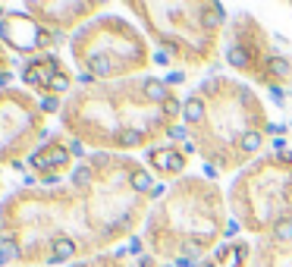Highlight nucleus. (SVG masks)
<instances>
[{
	"label": "nucleus",
	"instance_id": "423d86ee",
	"mask_svg": "<svg viewBox=\"0 0 292 267\" xmlns=\"http://www.w3.org/2000/svg\"><path fill=\"white\" fill-rule=\"evenodd\" d=\"M229 63H233V66H245L248 63V54H245L242 47H229Z\"/></svg>",
	"mask_w": 292,
	"mask_h": 267
},
{
	"label": "nucleus",
	"instance_id": "1a4fd4ad",
	"mask_svg": "<svg viewBox=\"0 0 292 267\" xmlns=\"http://www.w3.org/2000/svg\"><path fill=\"white\" fill-rule=\"evenodd\" d=\"M270 70L277 73V76H286V73H289V63H286L283 57H273V60H270Z\"/></svg>",
	"mask_w": 292,
	"mask_h": 267
},
{
	"label": "nucleus",
	"instance_id": "6e6552de",
	"mask_svg": "<svg viewBox=\"0 0 292 267\" xmlns=\"http://www.w3.org/2000/svg\"><path fill=\"white\" fill-rule=\"evenodd\" d=\"M160 110H164L167 116H176V114H179V110H182V107H179V101H176V98H167L164 104H160Z\"/></svg>",
	"mask_w": 292,
	"mask_h": 267
},
{
	"label": "nucleus",
	"instance_id": "0eeeda50",
	"mask_svg": "<svg viewBox=\"0 0 292 267\" xmlns=\"http://www.w3.org/2000/svg\"><path fill=\"white\" fill-rule=\"evenodd\" d=\"M242 148H245V151H255V148H261V135H257V132H248L245 139H242Z\"/></svg>",
	"mask_w": 292,
	"mask_h": 267
},
{
	"label": "nucleus",
	"instance_id": "9b49d317",
	"mask_svg": "<svg viewBox=\"0 0 292 267\" xmlns=\"http://www.w3.org/2000/svg\"><path fill=\"white\" fill-rule=\"evenodd\" d=\"M119 142H123V145H139L142 135L139 132H123V135H119Z\"/></svg>",
	"mask_w": 292,
	"mask_h": 267
},
{
	"label": "nucleus",
	"instance_id": "f8f14e48",
	"mask_svg": "<svg viewBox=\"0 0 292 267\" xmlns=\"http://www.w3.org/2000/svg\"><path fill=\"white\" fill-rule=\"evenodd\" d=\"M167 170H182V157H179V154H170V160H167Z\"/></svg>",
	"mask_w": 292,
	"mask_h": 267
},
{
	"label": "nucleus",
	"instance_id": "dca6fc26",
	"mask_svg": "<svg viewBox=\"0 0 292 267\" xmlns=\"http://www.w3.org/2000/svg\"><path fill=\"white\" fill-rule=\"evenodd\" d=\"M85 179H88V173H85V170H75V183H79V186H82V183H85Z\"/></svg>",
	"mask_w": 292,
	"mask_h": 267
},
{
	"label": "nucleus",
	"instance_id": "f03ea898",
	"mask_svg": "<svg viewBox=\"0 0 292 267\" xmlns=\"http://www.w3.org/2000/svg\"><path fill=\"white\" fill-rule=\"evenodd\" d=\"M182 114H185V119L198 123V119L204 116V104H201L198 98H188V101H185V107H182Z\"/></svg>",
	"mask_w": 292,
	"mask_h": 267
},
{
	"label": "nucleus",
	"instance_id": "9d476101",
	"mask_svg": "<svg viewBox=\"0 0 292 267\" xmlns=\"http://www.w3.org/2000/svg\"><path fill=\"white\" fill-rule=\"evenodd\" d=\"M47 85H50L54 91H66V88H70V79H66V76H54Z\"/></svg>",
	"mask_w": 292,
	"mask_h": 267
},
{
	"label": "nucleus",
	"instance_id": "39448f33",
	"mask_svg": "<svg viewBox=\"0 0 292 267\" xmlns=\"http://www.w3.org/2000/svg\"><path fill=\"white\" fill-rule=\"evenodd\" d=\"M73 255V242L70 239H60V242L54 245V261H63V258Z\"/></svg>",
	"mask_w": 292,
	"mask_h": 267
},
{
	"label": "nucleus",
	"instance_id": "f257e3e1",
	"mask_svg": "<svg viewBox=\"0 0 292 267\" xmlns=\"http://www.w3.org/2000/svg\"><path fill=\"white\" fill-rule=\"evenodd\" d=\"M145 94H148L151 101H160V104H164V101H167V85L157 82V79H148V82H145Z\"/></svg>",
	"mask_w": 292,
	"mask_h": 267
},
{
	"label": "nucleus",
	"instance_id": "2eb2a0df",
	"mask_svg": "<svg viewBox=\"0 0 292 267\" xmlns=\"http://www.w3.org/2000/svg\"><path fill=\"white\" fill-rule=\"evenodd\" d=\"M10 82H13V76H10V73H0V88H6Z\"/></svg>",
	"mask_w": 292,
	"mask_h": 267
},
{
	"label": "nucleus",
	"instance_id": "ddd939ff",
	"mask_svg": "<svg viewBox=\"0 0 292 267\" xmlns=\"http://www.w3.org/2000/svg\"><path fill=\"white\" fill-rule=\"evenodd\" d=\"M154 60L164 66V63H170V54H167V50H157V54H154Z\"/></svg>",
	"mask_w": 292,
	"mask_h": 267
},
{
	"label": "nucleus",
	"instance_id": "20e7f679",
	"mask_svg": "<svg viewBox=\"0 0 292 267\" xmlns=\"http://www.w3.org/2000/svg\"><path fill=\"white\" fill-rule=\"evenodd\" d=\"M132 189H135V192H148V189H154V183H151V176L142 170V173L132 176Z\"/></svg>",
	"mask_w": 292,
	"mask_h": 267
},
{
	"label": "nucleus",
	"instance_id": "4468645a",
	"mask_svg": "<svg viewBox=\"0 0 292 267\" xmlns=\"http://www.w3.org/2000/svg\"><path fill=\"white\" fill-rule=\"evenodd\" d=\"M170 135H173V139H185V129L176 126V129H170Z\"/></svg>",
	"mask_w": 292,
	"mask_h": 267
},
{
	"label": "nucleus",
	"instance_id": "7ed1b4c3",
	"mask_svg": "<svg viewBox=\"0 0 292 267\" xmlns=\"http://www.w3.org/2000/svg\"><path fill=\"white\" fill-rule=\"evenodd\" d=\"M273 236H277V242H289V239H292V220L289 217L280 220L277 227H273Z\"/></svg>",
	"mask_w": 292,
	"mask_h": 267
}]
</instances>
